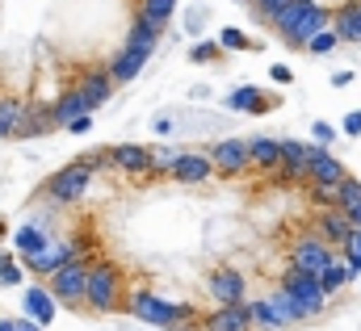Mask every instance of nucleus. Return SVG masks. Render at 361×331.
<instances>
[{
  "label": "nucleus",
  "instance_id": "35",
  "mask_svg": "<svg viewBox=\"0 0 361 331\" xmlns=\"http://www.w3.org/2000/svg\"><path fill=\"white\" fill-rule=\"evenodd\" d=\"M311 139H315V147H332V139H336V126H328V122H315V126H311Z\"/></svg>",
  "mask_w": 361,
  "mask_h": 331
},
{
  "label": "nucleus",
  "instance_id": "48",
  "mask_svg": "<svg viewBox=\"0 0 361 331\" xmlns=\"http://www.w3.org/2000/svg\"><path fill=\"white\" fill-rule=\"evenodd\" d=\"M357 13H361V0H357Z\"/></svg>",
  "mask_w": 361,
  "mask_h": 331
},
{
  "label": "nucleus",
  "instance_id": "43",
  "mask_svg": "<svg viewBox=\"0 0 361 331\" xmlns=\"http://www.w3.org/2000/svg\"><path fill=\"white\" fill-rule=\"evenodd\" d=\"M17 331H42L38 319H17Z\"/></svg>",
  "mask_w": 361,
  "mask_h": 331
},
{
  "label": "nucleus",
  "instance_id": "20",
  "mask_svg": "<svg viewBox=\"0 0 361 331\" xmlns=\"http://www.w3.org/2000/svg\"><path fill=\"white\" fill-rule=\"evenodd\" d=\"M143 63H147V51H135V46H126V51L114 59V68H109V80H114V84H130L139 72H143Z\"/></svg>",
  "mask_w": 361,
  "mask_h": 331
},
{
  "label": "nucleus",
  "instance_id": "46",
  "mask_svg": "<svg viewBox=\"0 0 361 331\" xmlns=\"http://www.w3.org/2000/svg\"><path fill=\"white\" fill-rule=\"evenodd\" d=\"M349 214V223H353V231H361V206H353V210H345Z\"/></svg>",
  "mask_w": 361,
  "mask_h": 331
},
{
  "label": "nucleus",
  "instance_id": "31",
  "mask_svg": "<svg viewBox=\"0 0 361 331\" xmlns=\"http://www.w3.org/2000/svg\"><path fill=\"white\" fill-rule=\"evenodd\" d=\"M248 315H252V327H277V323H273V311H269V298L248 302Z\"/></svg>",
  "mask_w": 361,
  "mask_h": 331
},
{
  "label": "nucleus",
  "instance_id": "12",
  "mask_svg": "<svg viewBox=\"0 0 361 331\" xmlns=\"http://www.w3.org/2000/svg\"><path fill=\"white\" fill-rule=\"evenodd\" d=\"M173 176L185 180V185H206V180L214 176V160H210V156H202V151H180Z\"/></svg>",
  "mask_w": 361,
  "mask_h": 331
},
{
  "label": "nucleus",
  "instance_id": "9",
  "mask_svg": "<svg viewBox=\"0 0 361 331\" xmlns=\"http://www.w3.org/2000/svg\"><path fill=\"white\" fill-rule=\"evenodd\" d=\"M349 172H345V164L328 151V147H315L311 143V164H307V180H315V185H341Z\"/></svg>",
  "mask_w": 361,
  "mask_h": 331
},
{
  "label": "nucleus",
  "instance_id": "33",
  "mask_svg": "<svg viewBox=\"0 0 361 331\" xmlns=\"http://www.w3.org/2000/svg\"><path fill=\"white\" fill-rule=\"evenodd\" d=\"M177 160H180V151H152V172H173L177 168Z\"/></svg>",
  "mask_w": 361,
  "mask_h": 331
},
{
  "label": "nucleus",
  "instance_id": "8",
  "mask_svg": "<svg viewBox=\"0 0 361 331\" xmlns=\"http://www.w3.org/2000/svg\"><path fill=\"white\" fill-rule=\"evenodd\" d=\"M210 160H214V172H223V176L248 172L252 168V160H248V139H219L210 147Z\"/></svg>",
  "mask_w": 361,
  "mask_h": 331
},
{
  "label": "nucleus",
  "instance_id": "44",
  "mask_svg": "<svg viewBox=\"0 0 361 331\" xmlns=\"http://www.w3.org/2000/svg\"><path fill=\"white\" fill-rule=\"evenodd\" d=\"M345 251H353V256H361V231H353V239L345 244Z\"/></svg>",
  "mask_w": 361,
  "mask_h": 331
},
{
  "label": "nucleus",
  "instance_id": "39",
  "mask_svg": "<svg viewBox=\"0 0 361 331\" xmlns=\"http://www.w3.org/2000/svg\"><path fill=\"white\" fill-rule=\"evenodd\" d=\"M341 130H345L349 139H357V135H361V109H353V113H345V122H341Z\"/></svg>",
  "mask_w": 361,
  "mask_h": 331
},
{
  "label": "nucleus",
  "instance_id": "7",
  "mask_svg": "<svg viewBox=\"0 0 361 331\" xmlns=\"http://www.w3.org/2000/svg\"><path fill=\"white\" fill-rule=\"evenodd\" d=\"M336 256H332V244L324 239V235H302L294 248H290V268H298V273H324L328 264H332Z\"/></svg>",
  "mask_w": 361,
  "mask_h": 331
},
{
  "label": "nucleus",
  "instance_id": "40",
  "mask_svg": "<svg viewBox=\"0 0 361 331\" xmlns=\"http://www.w3.org/2000/svg\"><path fill=\"white\" fill-rule=\"evenodd\" d=\"M269 76H273V84H290V80H294V72H290L286 63H273V68H269Z\"/></svg>",
  "mask_w": 361,
  "mask_h": 331
},
{
  "label": "nucleus",
  "instance_id": "18",
  "mask_svg": "<svg viewBox=\"0 0 361 331\" xmlns=\"http://www.w3.org/2000/svg\"><path fill=\"white\" fill-rule=\"evenodd\" d=\"M210 331H252L248 302H235V306H219V311L210 315Z\"/></svg>",
  "mask_w": 361,
  "mask_h": 331
},
{
  "label": "nucleus",
  "instance_id": "26",
  "mask_svg": "<svg viewBox=\"0 0 361 331\" xmlns=\"http://www.w3.org/2000/svg\"><path fill=\"white\" fill-rule=\"evenodd\" d=\"M353 281V273H349V264H341V260H332L324 273H319V285H324V294H336V289H345Z\"/></svg>",
  "mask_w": 361,
  "mask_h": 331
},
{
  "label": "nucleus",
  "instance_id": "41",
  "mask_svg": "<svg viewBox=\"0 0 361 331\" xmlns=\"http://www.w3.org/2000/svg\"><path fill=\"white\" fill-rule=\"evenodd\" d=\"M68 130H72V135H85V130H89V113L76 118V122H68Z\"/></svg>",
  "mask_w": 361,
  "mask_h": 331
},
{
  "label": "nucleus",
  "instance_id": "30",
  "mask_svg": "<svg viewBox=\"0 0 361 331\" xmlns=\"http://www.w3.org/2000/svg\"><path fill=\"white\" fill-rule=\"evenodd\" d=\"M219 46H223V51H248L252 42H248V34H244V30H231V25H227V30L219 34Z\"/></svg>",
  "mask_w": 361,
  "mask_h": 331
},
{
  "label": "nucleus",
  "instance_id": "16",
  "mask_svg": "<svg viewBox=\"0 0 361 331\" xmlns=\"http://www.w3.org/2000/svg\"><path fill=\"white\" fill-rule=\"evenodd\" d=\"M109 160H114L118 172H135V176L152 172V151H147V147H135V143H118V147H109Z\"/></svg>",
  "mask_w": 361,
  "mask_h": 331
},
{
  "label": "nucleus",
  "instance_id": "13",
  "mask_svg": "<svg viewBox=\"0 0 361 331\" xmlns=\"http://www.w3.org/2000/svg\"><path fill=\"white\" fill-rule=\"evenodd\" d=\"M315 227H319V235H324L328 244H336V248H345V244L353 239V223H349V214H345L341 206H332V210H324Z\"/></svg>",
  "mask_w": 361,
  "mask_h": 331
},
{
  "label": "nucleus",
  "instance_id": "11",
  "mask_svg": "<svg viewBox=\"0 0 361 331\" xmlns=\"http://www.w3.org/2000/svg\"><path fill=\"white\" fill-rule=\"evenodd\" d=\"M164 38V21L160 17H152V13H139L135 17V25H130V38H126V46H135V51H156V42Z\"/></svg>",
  "mask_w": 361,
  "mask_h": 331
},
{
  "label": "nucleus",
  "instance_id": "3",
  "mask_svg": "<svg viewBox=\"0 0 361 331\" xmlns=\"http://www.w3.org/2000/svg\"><path fill=\"white\" fill-rule=\"evenodd\" d=\"M85 302L92 311H118L122 306V268L118 264H92L89 285H85Z\"/></svg>",
  "mask_w": 361,
  "mask_h": 331
},
{
  "label": "nucleus",
  "instance_id": "1",
  "mask_svg": "<svg viewBox=\"0 0 361 331\" xmlns=\"http://www.w3.org/2000/svg\"><path fill=\"white\" fill-rule=\"evenodd\" d=\"M269 25L290 42V46H307L319 30L332 25V13H328L324 4H315V0H294V4H286L281 13H273Z\"/></svg>",
  "mask_w": 361,
  "mask_h": 331
},
{
  "label": "nucleus",
  "instance_id": "32",
  "mask_svg": "<svg viewBox=\"0 0 361 331\" xmlns=\"http://www.w3.org/2000/svg\"><path fill=\"white\" fill-rule=\"evenodd\" d=\"M143 13H152V17L169 21V17L177 13V0H143Z\"/></svg>",
  "mask_w": 361,
  "mask_h": 331
},
{
  "label": "nucleus",
  "instance_id": "37",
  "mask_svg": "<svg viewBox=\"0 0 361 331\" xmlns=\"http://www.w3.org/2000/svg\"><path fill=\"white\" fill-rule=\"evenodd\" d=\"M0 281H4V285H21V268H17L8 256H0Z\"/></svg>",
  "mask_w": 361,
  "mask_h": 331
},
{
  "label": "nucleus",
  "instance_id": "17",
  "mask_svg": "<svg viewBox=\"0 0 361 331\" xmlns=\"http://www.w3.org/2000/svg\"><path fill=\"white\" fill-rule=\"evenodd\" d=\"M273 105H277V96H265V92L252 88V84L235 88V92L227 96V109H235V113H269Z\"/></svg>",
  "mask_w": 361,
  "mask_h": 331
},
{
  "label": "nucleus",
  "instance_id": "15",
  "mask_svg": "<svg viewBox=\"0 0 361 331\" xmlns=\"http://www.w3.org/2000/svg\"><path fill=\"white\" fill-rule=\"evenodd\" d=\"M248 160L261 172H277L281 168V139H269V135H252L248 139Z\"/></svg>",
  "mask_w": 361,
  "mask_h": 331
},
{
  "label": "nucleus",
  "instance_id": "22",
  "mask_svg": "<svg viewBox=\"0 0 361 331\" xmlns=\"http://www.w3.org/2000/svg\"><path fill=\"white\" fill-rule=\"evenodd\" d=\"M269 311H273V323H277V327H294V323H302V311H298V302H294L286 289L269 294Z\"/></svg>",
  "mask_w": 361,
  "mask_h": 331
},
{
  "label": "nucleus",
  "instance_id": "2",
  "mask_svg": "<svg viewBox=\"0 0 361 331\" xmlns=\"http://www.w3.org/2000/svg\"><path fill=\"white\" fill-rule=\"evenodd\" d=\"M126 311H130L139 323H152V327H177V323H185V319L193 315L185 302H164L160 294H147V289H135V294L126 298Z\"/></svg>",
  "mask_w": 361,
  "mask_h": 331
},
{
  "label": "nucleus",
  "instance_id": "14",
  "mask_svg": "<svg viewBox=\"0 0 361 331\" xmlns=\"http://www.w3.org/2000/svg\"><path fill=\"white\" fill-rule=\"evenodd\" d=\"M21 311H25V319H38V323L47 327V323L55 319V294H51L47 285H25Z\"/></svg>",
  "mask_w": 361,
  "mask_h": 331
},
{
  "label": "nucleus",
  "instance_id": "42",
  "mask_svg": "<svg viewBox=\"0 0 361 331\" xmlns=\"http://www.w3.org/2000/svg\"><path fill=\"white\" fill-rule=\"evenodd\" d=\"M345 84H353V72H336L332 76V88H345Z\"/></svg>",
  "mask_w": 361,
  "mask_h": 331
},
{
  "label": "nucleus",
  "instance_id": "24",
  "mask_svg": "<svg viewBox=\"0 0 361 331\" xmlns=\"http://www.w3.org/2000/svg\"><path fill=\"white\" fill-rule=\"evenodd\" d=\"M47 244H51V239H47L38 227H30V223L13 231V248H17V256H34V251H42Z\"/></svg>",
  "mask_w": 361,
  "mask_h": 331
},
{
  "label": "nucleus",
  "instance_id": "21",
  "mask_svg": "<svg viewBox=\"0 0 361 331\" xmlns=\"http://www.w3.org/2000/svg\"><path fill=\"white\" fill-rule=\"evenodd\" d=\"M109 92H114L109 72H89V76L80 80V96H85V105H89V109L105 105V101H109Z\"/></svg>",
  "mask_w": 361,
  "mask_h": 331
},
{
  "label": "nucleus",
  "instance_id": "29",
  "mask_svg": "<svg viewBox=\"0 0 361 331\" xmlns=\"http://www.w3.org/2000/svg\"><path fill=\"white\" fill-rule=\"evenodd\" d=\"M336 46H341V34H336L332 25H328V30H319V34L307 42V51H311V55H328V51H336Z\"/></svg>",
  "mask_w": 361,
  "mask_h": 331
},
{
  "label": "nucleus",
  "instance_id": "25",
  "mask_svg": "<svg viewBox=\"0 0 361 331\" xmlns=\"http://www.w3.org/2000/svg\"><path fill=\"white\" fill-rule=\"evenodd\" d=\"M51 126H55V122H51V105H47V109H25L21 122H17V135L30 139V135H47Z\"/></svg>",
  "mask_w": 361,
  "mask_h": 331
},
{
  "label": "nucleus",
  "instance_id": "45",
  "mask_svg": "<svg viewBox=\"0 0 361 331\" xmlns=\"http://www.w3.org/2000/svg\"><path fill=\"white\" fill-rule=\"evenodd\" d=\"M152 126H156V135H169V130H173V122H169V118H156Z\"/></svg>",
  "mask_w": 361,
  "mask_h": 331
},
{
  "label": "nucleus",
  "instance_id": "28",
  "mask_svg": "<svg viewBox=\"0 0 361 331\" xmlns=\"http://www.w3.org/2000/svg\"><path fill=\"white\" fill-rule=\"evenodd\" d=\"M336 206H341V210L361 206V180H357V176H345V180L336 185Z\"/></svg>",
  "mask_w": 361,
  "mask_h": 331
},
{
  "label": "nucleus",
  "instance_id": "27",
  "mask_svg": "<svg viewBox=\"0 0 361 331\" xmlns=\"http://www.w3.org/2000/svg\"><path fill=\"white\" fill-rule=\"evenodd\" d=\"M25 105L13 101V96H0V135H17V122H21Z\"/></svg>",
  "mask_w": 361,
  "mask_h": 331
},
{
  "label": "nucleus",
  "instance_id": "4",
  "mask_svg": "<svg viewBox=\"0 0 361 331\" xmlns=\"http://www.w3.org/2000/svg\"><path fill=\"white\" fill-rule=\"evenodd\" d=\"M281 289L298 302L302 319H315V315L324 311V302H328V294H324V285H319L315 273H298V268H290V273L281 277Z\"/></svg>",
  "mask_w": 361,
  "mask_h": 331
},
{
  "label": "nucleus",
  "instance_id": "5",
  "mask_svg": "<svg viewBox=\"0 0 361 331\" xmlns=\"http://www.w3.org/2000/svg\"><path fill=\"white\" fill-rule=\"evenodd\" d=\"M89 180H92V168L85 164V160H76V164L59 168V172L47 180V197L59 201V206H72V201H80V197L89 193Z\"/></svg>",
  "mask_w": 361,
  "mask_h": 331
},
{
  "label": "nucleus",
  "instance_id": "47",
  "mask_svg": "<svg viewBox=\"0 0 361 331\" xmlns=\"http://www.w3.org/2000/svg\"><path fill=\"white\" fill-rule=\"evenodd\" d=\"M0 331H17V319H0Z\"/></svg>",
  "mask_w": 361,
  "mask_h": 331
},
{
  "label": "nucleus",
  "instance_id": "10",
  "mask_svg": "<svg viewBox=\"0 0 361 331\" xmlns=\"http://www.w3.org/2000/svg\"><path fill=\"white\" fill-rule=\"evenodd\" d=\"M210 294H214L219 306H235V302H244V273H235V268H219V273H210Z\"/></svg>",
  "mask_w": 361,
  "mask_h": 331
},
{
  "label": "nucleus",
  "instance_id": "36",
  "mask_svg": "<svg viewBox=\"0 0 361 331\" xmlns=\"http://www.w3.org/2000/svg\"><path fill=\"white\" fill-rule=\"evenodd\" d=\"M311 197H315L319 206H336V185H315V180H311Z\"/></svg>",
  "mask_w": 361,
  "mask_h": 331
},
{
  "label": "nucleus",
  "instance_id": "49",
  "mask_svg": "<svg viewBox=\"0 0 361 331\" xmlns=\"http://www.w3.org/2000/svg\"><path fill=\"white\" fill-rule=\"evenodd\" d=\"M0 139H4V135H0Z\"/></svg>",
  "mask_w": 361,
  "mask_h": 331
},
{
  "label": "nucleus",
  "instance_id": "34",
  "mask_svg": "<svg viewBox=\"0 0 361 331\" xmlns=\"http://www.w3.org/2000/svg\"><path fill=\"white\" fill-rule=\"evenodd\" d=\"M219 51H223V46H219V42H197V46H193V51H189V59H193V63H210V59H214V55H219Z\"/></svg>",
  "mask_w": 361,
  "mask_h": 331
},
{
  "label": "nucleus",
  "instance_id": "19",
  "mask_svg": "<svg viewBox=\"0 0 361 331\" xmlns=\"http://www.w3.org/2000/svg\"><path fill=\"white\" fill-rule=\"evenodd\" d=\"M92 113L89 105H85V96H80V88H72V92H63L55 105H51V122L55 126H68V122H76V118H85Z\"/></svg>",
  "mask_w": 361,
  "mask_h": 331
},
{
  "label": "nucleus",
  "instance_id": "23",
  "mask_svg": "<svg viewBox=\"0 0 361 331\" xmlns=\"http://www.w3.org/2000/svg\"><path fill=\"white\" fill-rule=\"evenodd\" d=\"M332 30L341 34V42H361V13H357V4H345V8H336V17H332Z\"/></svg>",
  "mask_w": 361,
  "mask_h": 331
},
{
  "label": "nucleus",
  "instance_id": "38",
  "mask_svg": "<svg viewBox=\"0 0 361 331\" xmlns=\"http://www.w3.org/2000/svg\"><path fill=\"white\" fill-rule=\"evenodd\" d=\"M286 4H294V0H252V8H257L261 17H273V13H281Z\"/></svg>",
  "mask_w": 361,
  "mask_h": 331
},
{
  "label": "nucleus",
  "instance_id": "6",
  "mask_svg": "<svg viewBox=\"0 0 361 331\" xmlns=\"http://www.w3.org/2000/svg\"><path fill=\"white\" fill-rule=\"evenodd\" d=\"M89 268L92 264H85V260H68V264H59V268L51 273V281H47V289L55 294V302H85Z\"/></svg>",
  "mask_w": 361,
  "mask_h": 331
}]
</instances>
